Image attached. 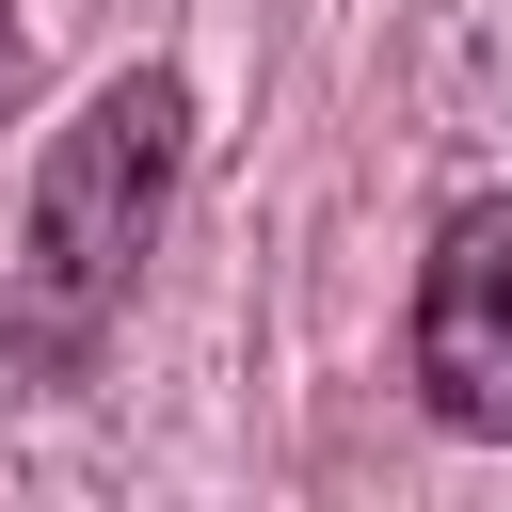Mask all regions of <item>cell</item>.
Here are the masks:
<instances>
[{
    "mask_svg": "<svg viewBox=\"0 0 512 512\" xmlns=\"http://www.w3.org/2000/svg\"><path fill=\"white\" fill-rule=\"evenodd\" d=\"M16 64H32V48H16V16H0V96H16Z\"/></svg>",
    "mask_w": 512,
    "mask_h": 512,
    "instance_id": "obj_3",
    "label": "cell"
},
{
    "mask_svg": "<svg viewBox=\"0 0 512 512\" xmlns=\"http://www.w3.org/2000/svg\"><path fill=\"white\" fill-rule=\"evenodd\" d=\"M416 400L448 432H512V192L448 208L432 224V272H416Z\"/></svg>",
    "mask_w": 512,
    "mask_h": 512,
    "instance_id": "obj_2",
    "label": "cell"
},
{
    "mask_svg": "<svg viewBox=\"0 0 512 512\" xmlns=\"http://www.w3.org/2000/svg\"><path fill=\"white\" fill-rule=\"evenodd\" d=\"M176 160H192V96L160 64L96 80L48 160H32V224H16V288H0V352L32 384H80L96 336L128 320V272L160 256V208H176Z\"/></svg>",
    "mask_w": 512,
    "mask_h": 512,
    "instance_id": "obj_1",
    "label": "cell"
}]
</instances>
